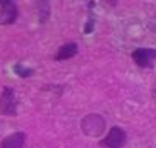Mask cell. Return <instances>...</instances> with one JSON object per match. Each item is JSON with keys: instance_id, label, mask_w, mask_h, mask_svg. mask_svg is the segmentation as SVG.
Masks as SVG:
<instances>
[{"instance_id": "1", "label": "cell", "mask_w": 156, "mask_h": 148, "mask_svg": "<svg viewBox=\"0 0 156 148\" xmlns=\"http://www.w3.org/2000/svg\"><path fill=\"white\" fill-rule=\"evenodd\" d=\"M0 114H3V115H15L16 114V97L10 87H5L0 96Z\"/></svg>"}, {"instance_id": "2", "label": "cell", "mask_w": 156, "mask_h": 148, "mask_svg": "<svg viewBox=\"0 0 156 148\" xmlns=\"http://www.w3.org/2000/svg\"><path fill=\"white\" fill-rule=\"evenodd\" d=\"M125 140H126L125 130H122L120 127H112V128L108 130L107 137L102 140V146H105V148H122L125 145Z\"/></svg>"}, {"instance_id": "3", "label": "cell", "mask_w": 156, "mask_h": 148, "mask_svg": "<svg viewBox=\"0 0 156 148\" xmlns=\"http://www.w3.org/2000/svg\"><path fill=\"white\" fill-rule=\"evenodd\" d=\"M133 61L140 67H150L156 59V49H148V48H138L133 51Z\"/></svg>"}, {"instance_id": "4", "label": "cell", "mask_w": 156, "mask_h": 148, "mask_svg": "<svg viewBox=\"0 0 156 148\" xmlns=\"http://www.w3.org/2000/svg\"><path fill=\"white\" fill-rule=\"evenodd\" d=\"M23 145H25V133L15 132L3 138L2 143H0V148H23Z\"/></svg>"}, {"instance_id": "5", "label": "cell", "mask_w": 156, "mask_h": 148, "mask_svg": "<svg viewBox=\"0 0 156 148\" xmlns=\"http://www.w3.org/2000/svg\"><path fill=\"white\" fill-rule=\"evenodd\" d=\"M77 54V45L74 43V41H69V43L62 45L59 48V51L56 54V59L58 61H64V59H69Z\"/></svg>"}, {"instance_id": "6", "label": "cell", "mask_w": 156, "mask_h": 148, "mask_svg": "<svg viewBox=\"0 0 156 148\" xmlns=\"http://www.w3.org/2000/svg\"><path fill=\"white\" fill-rule=\"evenodd\" d=\"M0 5H2V8L7 12V16H8V18L5 20V23L15 22V18H16V8H15L13 3H12V0H0Z\"/></svg>"}, {"instance_id": "7", "label": "cell", "mask_w": 156, "mask_h": 148, "mask_svg": "<svg viewBox=\"0 0 156 148\" xmlns=\"http://www.w3.org/2000/svg\"><path fill=\"white\" fill-rule=\"evenodd\" d=\"M13 73H16L18 76H22V78H28V76L33 74V69H30V67H25L22 64H15L13 66Z\"/></svg>"}, {"instance_id": "8", "label": "cell", "mask_w": 156, "mask_h": 148, "mask_svg": "<svg viewBox=\"0 0 156 148\" xmlns=\"http://www.w3.org/2000/svg\"><path fill=\"white\" fill-rule=\"evenodd\" d=\"M92 28H94V20H89V22H87L86 23V28H84V31H86V33H90L92 31Z\"/></svg>"}]
</instances>
